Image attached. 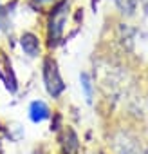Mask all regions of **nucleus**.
I'll return each instance as SVG.
<instances>
[{"mask_svg": "<svg viewBox=\"0 0 148 154\" xmlns=\"http://www.w3.org/2000/svg\"><path fill=\"white\" fill-rule=\"evenodd\" d=\"M67 17H69V2L67 0H60L51 9L49 22H47V40H49L51 47H54L61 42L63 31L67 26Z\"/></svg>", "mask_w": 148, "mask_h": 154, "instance_id": "1", "label": "nucleus"}, {"mask_svg": "<svg viewBox=\"0 0 148 154\" xmlns=\"http://www.w3.org/2000/svg\"><path fill=\"white\" fill-rule=\"evenodd\" d=\"M42 72H43V82H45V89L47 93L52 96V98H58L63 89H65V84L60 76V71H58V65L52 58H45L43 60V65H42Z\"/></svg>", "mask_w": 148, "mask_h": 154, "instance_id": "2", "label": "nucleus"}, {"mask_svg": "<svg viewBox=\"0 0 148 154\" xmlns=\"http://www.w3.org/2000/svg\"><path fill=\"white\" fill-rule=\"evenodd\" d=\"M20 47H22V51L27 54V56H31V58H36L38 54H40V38L34 35V33H24L22 36H20Z\"/></svg>", "mask_w": 148, "mask_h": 154, "instance_id": "3", "label": "nucleus"}, {"mask_svg": "<svg viewBox=\"0 0 148 154\" xmlns=\"http://www.w3.org/2000/svg\"><path fill=\"white\" fill-rule=\"evenodd\" d=\"M29 114H31L33 122H42V120L49 118V107L43 102H33L31 109H29Z\"/></svg>", "mask_w": 148, "mask_h": 154, "instance_id": "4", "label": "nucleus"}, {"mask_svg": "<svg viewBox=\"0 0 148 154\" xmlns=\"http://www.w3.org/2000/svg\"><path fill=\"white\" fill-rule=\"evenodd\" d=\"M114 6L117 8V11L125 17H132L135 13L137 8V0H114Z\"/></svg>", "mask_w": 148, "mask_h": 154, "instance_id": "5", "label": "nucleus"}, {"mask_svg": "<svg viewBox=\"0 0 148 154\" xmlns=\"http://www.w3.org/2000/svg\"><path fill=\"white\" fill-rule=\"evenodd\" d=\"M80 80H81V87H83V91H85V96H87V100L90 102V100H92V85H90V76H89L87 72H81Z\"/></svg>", "mask_w": 148, "mask_h": 154, "instance_id": "6", "label": "nucleus"}, {"mask_svg": "<svg viewBox=\"0 0 148 154\" xmlns=\"http://www.w3.org/2000/svg\"><path fill=\"white\" fill-rule=\"evenodd\" d=\"M4 17H6V13H4V8L0 6V29H2V26H4Z\"/></svg>", "mask_w": 148, "mask_h": 154, "instance_id": "7", "label": "nucleus"}, {"mask_svg": "<svg viewBox=\"0 0 148 154\" xmlns=\"http://www.w3.org/2000/svg\"><path fill=\"white\" fill-rule=\"evenodd\" d=\"M36 4H40V6H45V4H54L56 0H34Z\"/></svg>", "mask_w": 148, "mask_h": 154, "instance_id": "8", "label": "nucleus"}, {"mask_svg": "<svg viewBox=\"0 0 148 154\" xmlns=\"http://www.w3.org/2000/svg\"><path fill=\"white\" fill-rule=\"evenodd\" d=\"M146 154H148V150H146Z\"/></svg>", "mask_w": 148, "mask_h": 154, "instance_id": "9", "label": "nucleus"}]
</instances>
